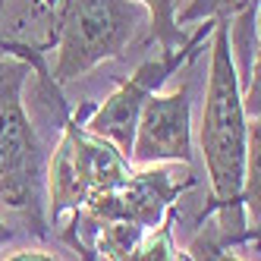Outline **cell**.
Instances as JSON below:
<instances>
[{"label":"cell","instance_id":"1","mask_svg":"<svg viewBox=\"0 0 261 261\" xmlns=\"http://www.w3.org/2000/svg\"><path fill=\"white\" fill-rule=\"evenodd\" d=\"M246 139L249 117L242 107V85L233 60L230 19H211V50H208V85L198 123V148L204 173L211 182L214 208L230 214L242 204L246 182Z\"/></svg>","mask_w":261,"mask_h":261},{"label":"cell","instance_id":"2","mask_svg":"<svg viewBox=\"0 0 261 261\" xmlns=\"http://www.w3.org/2000/svg\"><path fill=\"white\" fill-rule=\"evenodd\" d=\"M25 79L29 63L0 54V208L22 214L35 233L47 236L44 151L22 101Z\"/></svg>","mask_w":261,"mask_h":261},{"label":"cell","instance_id":"3","mask_svg":"<svg viewBox=\"0 0 261 261\" xmlns=\"http://www.w3.org/2000/svg\"><path fill=\"white\" fill-rule=\"evenodd\" d=\"M195 186V179L189 173H176L173 167H142V170H133L120 189H110L101 195H91L85 204H79L72 211V223L63 233V239L69 246H76L85 261H95V252H91V239H95L98 227L114 220H126L136 223L142 230H154L158 223L167 217V211L173 208V201L189 192Z\"/></svg>","mask_w":261,"mask_h":261},{"label":"cell","instance_id":"4","mask_svg":"<svg viewBox=\"0 0 261 261\" xmlns=\"http://www.w3.org/2000/svg\"><path fill=\"white\" fill-rule=\"evenodd\" d=\"M129 176H133V164L110 142L91 136L82 123L69 117L57 151L47 161L44 214L50 223H57L66 211H76L91 195L120 189Z\"/></svg>","mask_w":261,"mask_h":261},{"label":"cell","instance_id":"5","mask_svg":"<svg viewBox=\"0 0 261 261\" xmlns=\"http://www.w3.org/2000/svg\"><path fill=\"white\" fill-rule=\"evenodd\" d=\"M136 0H66L60 13L54 82L66 85L104 60L123 57L142 19Z\"/></svg>","mask_w":261,"mask_h":261},{"label":"cell","instance_id":"6","mask_svg":"<svg viewBox=\"0 0 261 261\" xmlns=\"http://www.w3.org/2000/svg\"><path fill=\"white\" fill-rule=\"evenodd\" d=\"M208 29H211V19L204 22V32H208ZM204 32H201V35H204ZM201 35H198L192 44H186L179 54L170 50V54H164L161 60H145L101 107L91 110L88 123H82V126L88 129L91 136L110 142V145H114L117 151L129 161V151H133V136H136V123H139V114H142L145 101L167 82V76H170L173 69H179V63H182L186 57H192V50H195V44L201 41Z\"/></svg>","mask_w":261,"mask_h":261},{"label":"cell","instance_id":"7","mask_svg":"<svg viewBox=\"0 0 261 261\" xmlns=\"http://www.w3.org/2000/svg\"><path fill=\"white\" fill-rule=\"evenodd\" d=\"M192 161V104L189 88L179 85L176 91H154L145 101L129 164L154 167V164H189Z\"/></svg>","mask_w":261,"mask_h":261},{"label":"cell","instance_id":"8","mask_svg":"<svg viewBox=\"0 0 261 261\" xmlns=\"http://www.w3.org/2000/svg\"><path fill=\"white\" fill-rule=\"evenodd\" d=\"M148 230L136 227V223H126V220H114V223H104L98 227L95 239H91V249L101 252L107 261H133L142 239Z\"/></svg>","mask_w":261,"mask_h":261},{"label":"cell","instance_id":"9","mask_svg":"<svg viewBox=\"0 0 261 261\" xmlns=\"http://www.w3.org/2000/svg\"><path fill=\"white\" fill-rule=\"evenodd\" d=\"M136 4L148 13V19H151V35L161 44V50L164 54L176 50L179 41H182V32L176 25V0H136Z\"/></svg>","mask_w":261,"mask_h":261},{"label":"cell","instance_id":"10","mask_svg":"<svg viewBox=\"0 0 261 261\" xmlns=\"http://www.w3.org/2000/svg\"><path fill=\"white\" fill-rule=\"evenodd\" d=\"M258 0H189L179 13H176V25H189V22H208V19H233L252 10Z\"/></svg>","mask_w":261,"mask_h":261},{"label":"cell","instance_id":"11","mask_svg":"<svg viewBox=\"0 0 261 261\" xmlns=\"http://www.w3.org/2000/svg\"><path fill=\"white\" fill-rule=\"evenodd\" d=\"M173 220H176V208L167 211V217L158 223L154 230H148L142 246L136 252L133 261H176V246H173Z\"/></svg>","mask_w":261,"mask_h":261},{"label":"cell","instance_id":"12","mask_svg":"<svg viewBox=\"0 0 261 261\" xmlns=\"http://www.w3.org/2000/svg\"><path fill=\"white\" fill-rule=\"evenodd\" d=\"M217 252H220V246H217L211 236H198L192 246H189L192 261H214V258H217Z\"/></svg>","mask_w":261,"mask_h":261},{"label":"cell","instance_id":"13","mask_svg":"<svg viewBox=\"0 0 261 261\" xmlns=\"http://www.w3.org/2000/svg\"><path fill=\"white\" fill-rule=\"evenodd\" d=\"M4 261H60V258L57 255H47V252H38V249H22V252H13Z\"/></svg>","mask_w":261,"mask_h":261},{"label":"cell","instance_id":"14","mask_svg":"<svg viewBox=\"0 0 261 261\" xmlns=\"http://www.w3.org/2000/svg\"><path fill=\"white\" fill-rule=\"evenodd\" d=\"M10 239H13V230L7 227V223H4V220H0V249H4V246H7V242H10Z\"/></svg>","mask_w":261,"mask_h":261},{"label":"cell","instance_id":"15","mask_svg":"<svg viewBox=\"0 0 261 261\" xmlns=\"http://www.w3.org/2000/svg\"><path fill=\"white\" fill-rule=\"evenodd\" d=\"M214 261H246V258H239V255H236V252H223V249H220V252H217V258H214Z\"/></svg>","mask_w":261,"mask_h":261},{"label":"cell","instance_id":"16","mask_svg":"<svg viewBox=\"0 0 261 261\" xmlns=\"http://www.w3.org/2000/svg\"><path fill=\"white\" fill-rule=\"evenodd\" d=\"M4 10H7V0H0V16H4Z\"/></svg>","mask_w":261,"mask_h":261}]
</instances>
